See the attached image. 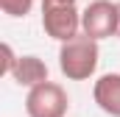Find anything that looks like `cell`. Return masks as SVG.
I'll return each mask as SVG.
<instances>
[{
  "instance_id": "1",
  "label": "cell",
  "mask_w": 120,
  "mask_h": 117,
  "mask_svg": "<svg viewBox=\"0 0 120 117\" xmlns=\"http://www.w3.org/2000/svg\"><path fill=\"white\" fill-rule=\"evenodd\" d=\"M98 61H101L98 39L87 36L84 31L78 36L61 42L59 48V70L67 81H90L98 73Z\"/></svg>"
},
{
  "instance_id": "2",
  "label": "cell",
  "mask_w": 120,
  "mask_h": 117,
  "mask_svg": "<svg viewBox=\"0 0 120 117\" xmlns=\"http://www.w3.org/2000/svg\"><path fill=\"white\" fill-rule=\"evenodd\" d=\"M70 95L59 81H42L25 95V114L28 117H67Z\"/></svg>"
},
{
  "instance_id": "3",
  "label": "cell",
  "mask_w": 120,
  "mask_h": 117,
  "mask_svg": "<svg viewBox=\"0 0 120 117\" xmlns=\"http://www.w3.org/2000/svg\"><path fill=\"white\" fill-rule=\"evenodd\" d=\"M42 31L56 42H67L81 33V11L75 3L42 0Z\"/></svg>"
},
{
  "instance_id": "4",
  "label": "cell",
  "mask_w": 120,
  "mask_h": 117,
  "mask_svg": "<svg viewBox=\"0 0 120 117\" xmlns=\"http://www.w3.org/2000/svg\"><path fill=\"white\" fill-rule=\"evenodd\" d=\"M117 22H120V8L112 0H92L81 11V31L98 42L117 36Z\"/></svg>"
},
{
  "instance_id": "5",
  "label": "cell",
  "mask_w": 120,
  "mask_h": 117,
  "mask_svg": "<svg viewBox=\"0 0 120 117\" xmlns=\"http://www.w3.org/2000/svg\"><path fill=\"white\" fill-rule=\"evenodd\" d=\"M92 100L109 117H120V73H103L92 84Z\"/></svg>"
},
{
  "instance_id": "6",
  "label": "cell",
  "mask_w": 120,
  "mask_h": 117,
  "mask_svg": "<svg viewBox=\"0 0 120 117\" xmlns=\"http://www.w3.org/2000/svg\"><path fill=\"white\" fill-rule=\"evenodd\" d=\"M11 78H14V84H20V87H36V84H42V81H48L50 78V70H48V64L42 61L39 56H17V64H14V70H11Z\"/></svg>"
},
{
  "instance_id": "7",
  "label": "cell",
  "mask_w": 120,
  "mask_h": 117,
  "mask_svg": "<svg viewBox=\"0 0 120 117\" xmlns=\"http://www.w3.org/2000/svg\"><path fill=\"white\" fill-rule=\"evenodd\" d=\"M0 8H3V14L20 20V17H28V14H31L34 0H0Z\"/></svg>"
},
{
  "instance_id": "8",
  "label": "cell",
  "mask_w": 120,
  "mask_h": 117,
  "mask_svg": "<svg viewBox=\"0 0 120 117\" xmlns=\"http://www.w3.org/2000/svg\"><path fill=\"white\" fill-rule=\"evenodd\" d=\"M0 50H3V61H0V75H11V70H14V64H17V53H14V48H11L8 42H3V45H0Z\"/></svg>"
},
{
  "instance_id": "9",
  "label": "cell",
  "mask_w": 120,
  "mask_h": 117,
  "mask_svg": "<svg viewBox=\"0 0 120 117\" xmlns=\"http://www.w3.org/2000/svg\"><path fill=\"white\" fill-rule=\"evenodd\" d=\"M117 8H120V0H117ZM117 39H120V22H117Z\"/></svg>"
},
{
  "instance_id": "10",
  "label": "cell",
  "mask_w": 120,
  "mask_h": 117,
  "mask_svg": "<svg viewBox=\"0 0 120 117\" xmlns=\"http://www.w3.org/2000/svg\"><path fill=\"white\" fill-rule=\"evenodd\" d=\"M53 3H75V0H53Z\"/></svg>"
}]
</instances>
